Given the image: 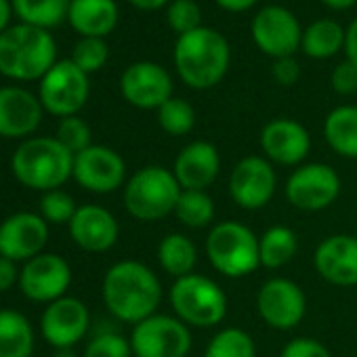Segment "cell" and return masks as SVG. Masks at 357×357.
<instances>
[{"instance_id": "obj_38", "label": "cell", "mask_w": 357, "mask_h": 357, "mask_svg": "<svg viewBox=\"0 0 357 357\" xmlns=\"http://www.w3.org/2000/svg\"><path fill=\"white\" fill-rule=\"evenodd\" d=\"M82 357H132L130 340L118 332H103L89 340Z\"/></svg>"}, {"instance_id": "obj_6", "label": "cell", "mask_w": 357, "mask_h": 357, "mask_svg": "<svg viewBox=\"0 0 357 357\" xmlns=\"http://www.w3.org/2000/svg\"><path fill=\"white\" fill-rule=\"evenodd\" d=\"M174 315L190 328H215L227 315V294L208 275L190 273L170 286Z\"/></svg>"}, {"instance_id": "obj_46", "label": "cell", "mask_w": 357, "mask_h": 357, "mask_svg": "<svg viewBox=\"0 0 357 357\" xmlns=\"http://www.w3.org/2000/svg\"><path fill=\"white\" fill-rule=\"evenodd\" d=\"M9 20H11V3L9 0H0V34L9 28Z\"/></svg>"}, {"instance_id": "obj_20", "label": "cell", "mask_w": 357, "mask_h": 357, "mask_svg": "<svg viewBox=\"0 0 357 357\" xmlns=\"http://www.w3.org/2000/svg\"><path fill=\"white\" fill-rule=\"evenodd\" d=\"M313 267L332 286H357V238L349 234L328 236L313 252Z\"/></svg>"}, {"instance_id": "obj_14", "label": "cell", "mask_w": 357, "mask_h": 357, "mask_svg": "<svg viewBox=\"0 0 357 357\" xmlns=\"http://www.w3.org/2000/svg\"><path fill=\"white\" fill-rule=\"evenodd\" d=\"M255 45L269 57H292L301 49L303 30L298 20L284 7L271 5L261 9L252 20Z\"/></svg>"}, {"instance_id": "obj_4", "label": "cell", "mask_w": 357, "mask_h": 357, "mask_svg": "<svg viewBox=\"0 0 357 357\" xmlns=\"http://www.w3.org/2000/svg\"><path fill=\"white\" fill-rule=\"evenodd\" d=\"M53 36L45 28L20 24L0 34V74L15 80H36L57 63Z\"/></svg>"}, {"instance_id": "obj_49", "label": "cell", "mask_w": 357, "mask_h": 357, "mask_svg": "<svg viewBox=\"0 0 357 357\" xmlns=\"http://www.w3.org/2000/svg\"><path fill=\"white\" fill-rule=\"evenodd\" d=\"M30 357H34V355H30Z\"/></svg>"}, {"instance_id": "obj_39", "label": "cell", "mask_w": 357, "mask_h": 357, "mask_svg": "<svg viewBox=\"0 0 357 357\" xmlns=\"http://www.w3.org/2000/svg\"><path fill=\"white\" fill-rule=\"evenodd\" d=\"M280 357H332V353L319 340H315L311 336H301V338L288 340L282 347Z\"/></svg>"}, {"instance_id": "obj_24", "label": "cell", "mask_w": 357, "mask_h": 357, "mask_svg": "<svg viewBox=\"0 0 357 357\" xmlns=\"http://www.w3.org/2000/svg\"><path fill=\"white\" fill-rule=\"evenodd\" d=\"M68 20L82 38H103L118 24L114 0H72Z\"/></svg>"}, {"instance_id": "obj_27", "label": "cell", "mask_w": 357, "mask_h": 357, "mask_svg": "<svg viewBox=\"0 0 357 357\" xmlns=\"http://www.w3.org/2000/svg\"><path fill=\"white\" fill-rule=\"evenodd\" d=\"M34 330L30 319L13 309H0V357H30Z\"/></svg>"}, {"instance_id": "obj_43", "label": "cell", "mask_w": 357, "mask_h": 357, "mask_svg": "<svg viewBox=\"0 0 357 357\" xmlns=\"http://www.w3.org/2000/svg\"><path fill=\"white\" fill-rule=\"evenodd\" d=\"M344 53H347V61L357 66V20H353L344 32Z\"/></svg>"}, {"instance_id": "obj_1", "label": "cell", "mask_w": 357, "mask_h": 357, "mask_svg": "<svg viewBox=\"0 0 357 357\" xmlns=\"http://www.w3.org/2000/svg\"><path fill=\"white\" fill-rule=\"evenodd\" d=\"M101 294L107 311L116 319L135 326L158 311L162 284L145 263L118 261L105 271Z\"/></svg>"}, {"instance_id": "obj_13", "label": "cell", "mask_w": 357, "mask_h": 357, "mask_svg": "<svg viewBox=\"0 0 357 357\" xmlns=\"http://www.w3.org/2000/svg\"><path fill=\"white\" fill-rule=\"evenodd\" d=\"M76 183L93 194H112L126 183L124 158L105 145H91L74 155Z\"/></svg>"}, {"instance_id": "obj_7", "label": "cell", "mask_w": 357, "mask_h": 357, "mask_svg": "<svg viewBox=\"0 0 357 357\" xmlns=\"http://www.w3.org/2000/svg\"><path fill=\"white\" fill-rule=\"evenodd\" d=\"M208 263L225 278H246L261 267L259 236L238 221H221L206 236Z\"/></svg>"}, {"instance_id": "obj_21", "label": "cell", "mask_w": 357, "mask_h": 357, "mask_svg": "<svg viewBox=\"0 0 357 357\" xmlns=\"http://www.w3.org/2000/svg\"><path fill=\"white\" fill-rule=\"evenodd\" d=\"M172 172L181 190H204L211 188L221 172L219 149L208 141H192L174 158Z\"/></svg>"}, {"instance_id": "obj_15", "label": "cell", "mask_w": 357, "mask_h": 357, "mask_svg": "<svg viewBox=\"0 0 357 357\" xmlns=\"http://www.w3.org/2000/svg\"><path fill=\"white\" fill-rule=\"evenodd\" d=\"M20 290L24 296L36 303H53L66 296L72 284V269L59 255L43 252L26 261L20 271Z\"/></svg>"}, {"instance_id": "obj_17", "label": "cell", "mask_w": 357, "mask_h": 357, "mask_svg": "<svg viewBox=\"0 0 357 357\" xmlns=\"http://www.w3.org/2000/svg\"><path fill=\"white\" fill-rule=\"evenodd\" d=\"M49 242V223L34 213H15L0 223V257L30 261L43 255Z\"/></svg>"}, {"instance_id": "obj_32", "label": "cell", "mask_w": 357, "mask_h": 357, "mask_svg": "<svg viewBox=\"0 0 357 357\" xmlns=\"http://www.w3.org/2000/svg\"><path fill=\"white\" fill-rule=\"evenodd\" d=\"M204 357H257V344L246 330L229 326L208 340Z\"/></svg>"}, {"instance_id": "obj_35", "label": "cell", "mask_w": 357, "mask_h": 357, "mask_svg": "<svg viewBox=\"0 0 357 357\" xmlns=\"http://www.w3.org/2000/svg\"><path fill=\"white\" fill-rule=\"evenodd\" d=\"M166 20H168V26L178 36L202 28V11L194 0H172L166 11Z\"/></svg>"}, {"instance_id": "obj_10", "label": "cell", "mask_w": 357, "mask_h": 357, "mask_svg": "<svg viewBox=\"0 0 357 357\" xmlns=\"http://www.w3.org/2000/svg\"><path fill=\"white\" fill-rule=\"evenodd\" d=\"M89 74H84L72 59L57 61L40 80L43 107L59 118L76 116L89 99Z\"/></svg>"}, {"instance_id": "obj_12", "label": "cell", "mask_w": 357, "mask_h": 357, "mask_svg": "<svg viewBox=\"0 0 357 357\" xmlns=\"http://www.w3.org/2000/svg\"><path fill=\"white\" fill-rule=\"evenodd\" d=\"M257 311L269 328L292 330L307 313V298L296 282L288 278H271L263 282L257 292Z\"/></svg>"}, {"instance_id": "obj_31", "label": "cell", "mask_w": 357, "mask_h": 357, "mask_svg": "<svg viewBox=\"0 0 357 357\" xmlns=\"http://www.w3.org/2000/svg\"><path fill=\"white\" fill-rule=\"evenodd\" d=\"M70 5L72 0H13V11L24 24L47 30L68 17Z\"/></svg>"}, {"instance_id": "obj_45", "label": "cell", "mask_w": 357, "mask_h": 357, "mask_svg": "<svg viewBox=\"0 0 357 357\" xmlns=\"http://www.w3.org/2000/svg\"><path fill=\"white\" fill-rule=\"evenodd\" d=\"M128 3L141 11H155V9H162L166 7L168 0H128Z\"/></svg>"}, {"instance_id": "obj_37", "label": "cell", "mask_w": 357, "mask_h": 357, "mask_svg": "<svg viewBox=\"0 0 357 357\" xmlns=\"http://www.w3.org/2000/svg\"><path fill=\"white\" fill-rule=\"evenodd\" d=\"M107 55H109V49L103 38H82L72 51V61L84 74H93L105 66Z\"/></svg>"}, {"instance_id": "obj_29", "label": "cell", "mask_w": 357, "mask_h": 357, "mask_svg": "<svg viewBox=\"0 0 357 357\" xmlns=\"http://www.w3.org/2000/svg\"><path fill=\"white\" fill-rule=\"evenodd\" d=\"M301 49L311 59H330L344 49V30L332 20H317L303 32Z\"/></svg>"}, {"instance_id": "obj_40", "label": "cell", "mask_w": 357, "mask_h": 357, "mask_svg": "<svg viewBox=\"0 0 357 357\" xmlns=\"http://www.w3.org/2000/svg\"><path fill=\"white\" fill-rule=\"evenodd\" d=\"M332 89L338 95H353L357 93V66L351 61H342L334 68L330 78Z\"/></svg>"}, {"instance_id": "obj_11", "label": "cell", "mask_w": 357, "mask_h": 357, "mask_svg": "<svg viewBox=\"0 0 357 357\" xmlns=\"http://www.w3.org/2000/svg\"><path fill=\"white\" fill-rule=\"evenodd\" d=\"M229 196L244 211H261L275 196L278 176L265 155H246L229 172Z\"/></svg>"}, {"instance_id": "obj_3", "label": "cell", "mask_w": 357, "mask_h": 357, "mask_svg": "<svg viewBox=\"0 0 357 357\" xmlns=\"http://www.w3.org/2000/svg\"><path fill=\"white\" fill-rule=\"evenodd\" d=\"M11 168L22 185L47 194L59 190L72 176L74 153L55 137H34L15 149Z\"/></svg>"}, {"instance_id": "obj_28", "label": "cell", "mask_w": 357, "mask_h": 357, "mask_svg": "<svg viewBox=\"0 0 357 357\" xmlns=\"http://www.w3.org/2000/svg\"><path fill=\"white\" fill-rule=\"evenodd\" d=\"M298 252V238L286 225H271L259 236V257L261 267L280 269L288 265Z\"/></svg>"}, {"instance_id": "obj_30", "label": "cell", "mask_w": 357, "mask_h": 357, "mask_svg": "<svg viewBox=\"0 0 357 357\" xmlns=\"http://www.w3.org/2000/svg\"><path fill=\"white\" fill-rule=\"evenodd\" d=\"M172 215L190 229L208 227L215 221V200L204 190H183Z\"/></svg>"}, {"instance_id": "obj_19", "label": "cell", "mask_w": 357, "mask_h": 357, "mask_svg": "<svg viewBox=\"0 0 357 357\" xmlns=\"http://www.w3.org/2000/svg\"><path fill=\"white\" fill-rule=\"evenodd\" d=\"M261 149L271 164L301 166L311 151V135L292 118H275L261 130Z\"/></svg>"}, {"instance_id": "obj_34", "label": "cell", "mask_w": 357, "mask_h": 357, "mask_svg": "<svg viewBox=\"0 0 357 357\" xmlns=\"http://www.w3.org/2000/svg\"><path fill=\"white\" fill-rule=\"evenodd\" d=\"M76 211H78V206H76L74 198L70 194H66L63 190L47 192L40 198V217L51 225H66V223L70 225Z\"/></svg>"}, {"instance_id": "obj_48", "label": "cell", "mask_w": 357, "mask_h": 357, "mask_svg": "<svg viewBox=\"0 0 357 357\" xmlns=\"http://www.w3.org/2000/svg\"><path fill=\"white\" fill-rule=\"evenodd\" d=\"M53 357H78V355H76L74 347H70V349H55Z\"/></svg>"}, {"instance_id": "obj_16", "label": "cell", "mask_w": 357, "mask_h": 357, "mask_svg": "<svg viewBox=\"0 0 357 357\" xmlns=\"http://www.w3.org/2000/svg\"><path fill=\"white\" fill-rule=\"evenodd\" d=\"M91 326L86 305L76 296H61L47 305L40 317V330L49 344L55 349H70L78 344Z\"/></svg>"}, {"instance_id": "obj_2", "label": "cell", "mask_w": 357, "mask_h": 357, "mask_svg": "<svg viewBox=\"0 0 357 357\" xmlns=\"http://www.w3.org/2000/svg\"><path fill=\"white\" fill-rule=\"evenodd\" d=\"M231 61L229 43L223 34L211 28H198L190 34L178 36L174 45V68L181 80L196 89H213L217 86Z\"/></svg>"}, {"instance_id": "obj_22", "label": "cell", "mask_w": 357, "mask_h": 357, "mask_svg": "<svg viewBox=\"0 0 357 357\" xmlns=\"http://www.w3.org/2000/svg\"><path fill=\"white\" fill-rule=\"evenodd\" d=\"M68 227L72 240L86 252H107L116 246L120 236V225L116 217L107 208L97 204L78 206Z\"/></svg>"}, {"instance_id": "obj_18", "label": "cell", "mask_w": 357, "mask_h": 357, "mask_svg": "<svg viewBox=\"0 0 357 357\" xmlns=\"http://www.w3.org/2000/svg\"><path fill=\"white\" fill-rule=\"evenodd\" d=\"M120 91L130 105L139 109H158L172 97V78L153 61H137L124 70Z\"/></svg>"}, {"instance_id": "obj_25", "label": "cell", "mask_w": 357, "mask_h": 357, "mask_svg": "<svg viewBox=\"0 0 357 357\" xmlns=\"http://www.w3.org/2000/svg\"><path fill=\"white\" fill-rule=\"evenodd\" d=\"M324 137L332 151L357 160V107L338 105L324 120Z\"/></svg>"}, {"instance_id": "obj_23", "label": "cell", "mask_w": 357, "mask_h": 357, "mask_svg": "<svg viewBox=\"0 0 357 357\" xmlns=\"http://www.w3.org/2000/svg\"><path fill=\"white\" fill-rule=\"evenodd\" d=\"M43 103L20 86L0 89V137L22 139L32 135L43 120Z\"/></svg>"}, {"instance_id": "obj_33", "label": "cell", "mask_w": 357, "mask_h": 357, "mask_svg": "<svg viewBox=\"0 0 357 357\" xmlns=\"http://www.w3.org/2000/svg\"><path fill=\"white\" fill-rule=\"evenodd\" d=\"M158 124L166 135L172 137L190 135L196 126V109L181 97H170L158 107Z\"/></svg>"}, {"instance_id": "obj_8", "label": "cell", "mask_w": 357, "mask_h": 357, "mask_svg": "<svg viewBox=\"0 0 357 357\" xmlns=\"http://www.w3.org/2000/svg\"><path fill=\"white\" fill-rule=\"evenodd\" d=\"M132 357H188L192 351V332L176 315L153 313L132 326Z\"/></svg>"}, {"instance_id": "obj_47", "label": "cell", "mask_w": 357, "mask_h": 357, "mask_svg": "<svg viewBox=\"0 0 357 357\" xmlns=\"http://www.w3.org/2000/svg\"><path fill=\"white\" fill-rule=\"evenodd\" d=\"M321 3L330 9H336V11H344V9H351L357 0H321Z\"/></svg>"}, {"instance_id": "obj_41", "label": "cell", "mask_w": 357, "mask_h": 357, "mask_svg": "<svg viewBox=\"0 0 357 357\" xmlns=\"http://www.w3.org/2000/svg\"><path fill=\"white\" fill-rule=\"evenodd\" d=\"M271 74H273V78H275L278 84H282V86H294L298 82V78H301V66L292 57H282V59H275L273 61Z\"/></svg>"}, {"instance_id": "obj_9", "label": "cell", "mask_w": 357, "mask_h": 357, "mask_svg": "<svg viewBox=\"0 0 357 357\" xmlns=\"http://www.w3.org/2000/svg\"><path fill=\"white\" fill-rule=\"evenodd\" d=\"M284 192L294 208L317 213L336 202L340 194V176L330 164L324 162L301 164L288 176Z\"/></svg>"}, {"instance_id": "obj_44", "label": "cell", "mask_w": 357, "mask_h": 357, "mask_svg": "<svg viewBox=\"0 0 357 357\" xmlns=\"http://www.w3.org/2000/svg\"><path fill=\"white\" fill-rule=\"evenodd\" d=\"M259 0H217V5L229 13H242V11H248L252 9Z\"/></svg>"}, {"instance_id": "obj_26", "label": "cell", "mask_w": 357, "mask_h": 357, "mask_svg": "<svg viewBox=\"0 0 357 357\" xmlns=\"http://www.w3.org/2000/svg\"><path fill=\"white\" fill-rule=\"evenodd\" d=\"M158 263L174 280L185 278L198 265V248L185 234H166L158 244Z\"/></svg>"}, {"instance_id": "obj_36", "label": "cell", "mask_w": 357, "mask_h": 357, "mask_svg": "<svg viewBox=\"0 0 357 357\" xmlns=\"http://www.w3.org/2000/svg\"><path fill=\"white\" fill-rule=\"evenodd\" d=\"M91 126L80 118V116H68V118H61L59 126H57V135L55 139L68 149L72 151L74 155L84 151L86 147H91Z\"/></svg>"}, {"instance_id": "obj_5", "label": "cell", "mask_w": 357, "mask_h": 357, "mask_svg": "<svg viewBox=\"0 0 357 357\" xmlns=\"http://www.w3.org/2000/svg\"><path fill=\"white\" fill-rule=\"evenodd\" d=\"M172 170L160 164H149L139 168L124 183V208L130 217L143 223L162 221L174 213V206L181 196Z\"/></svg>"}, {"instance_id": "obj_42", "label": "cell", "mask_w": 357, "mask_h": 357, "mask_svg": "<svg viewBox=\"0 0 357 357\" xmlns=\"http://www.w3.org/2000/svg\"><path fill=\"white\" fill-rule=\"evenodd\" d=\"M15 282H20V271L15 261L0 257V292H7Z\"/></svg>"}]
</instances>
